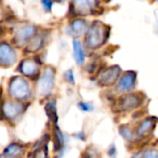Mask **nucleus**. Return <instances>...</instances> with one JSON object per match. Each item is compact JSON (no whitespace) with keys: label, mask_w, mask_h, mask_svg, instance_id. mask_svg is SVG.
Segmentation results:
<instances>
[{"label":"nucleus","mask_w":158,"mask_h":158,"mask_svg":"<svg viewBox=\"0 0 158 158\" xmlns=\"http://www.w3.org/2000/svg\"><path fill=\"white\" fill-rule=\"evenodd\" d=\"M143 103V97L140 94H123L118 98L117 108L119 112L130 113L138 109Z\"/></svg>","instance_id":"f257e3e1"},{"label":"nucleus","mask_w":158,"mask_h":158,"mask_svg":"<svg viewBox=\"0 0 158 158\" xmlns=\"http://www.w3.org/2000/svg\"><path fill=\"white\" fill-rule=\"evenodd\" d=\"M106 35H107L106 27L103 23L99 21L94 23L91 29L88 31V35H87L88 46L92 48L99 47L106 42Z\"/></svg>","instance_id":"f03ea898"},{"label":"nucleus","mask_w":158,"mask_h":158,"mask_svg":"<svg viewBox=\"0 0 158 158\" xmlns=\"http://www.w3.org/2000/svg\"><path fill=\"white\" fill-rule=\"evenodd\" d=\"M9 92L10 94L17 99H25L30 94L29 84L22 78L16 77L10 82Z\"/></svg>","instance_id":"7ed1b4c3"},{"label":"nucleus","mask_w":158,"mask_h":158,"mask_svg":"<svg viewBox=\"0 0 158 158\" xmlns=\"http://www.w3.org/2000/svg\"><path fill=\"white\" fill-rule=\"evenodd\" d=\"M157 122L158 118L156 117H147L139 122L138 126L135 128V131L140 141L148 138L152 134Z\"/></svg>","instance_id":"20e7f679"},{"label":"nucleus","mask_w":158,"mask_h":158,"mask_svg":"<svg viewBox=\"0 0 158 158\" xmlns=\"http://www.w3.org/2000/svg\"><path fill=\"white\" fill-rule=\"evenodd\" d=\"M135 85L136 73L133 71H128L124 73L118 80L116 90L119 94H128L135 88Z\"/></svg>","instance_id":"39448f33"},{"label":"nucleus","mask_w":158,"mask_h":158,"mask_svg":"<svg viewBox=\"0 0 158 158\" xmlns=\"http://www.w3.org/2000/svg\"><path fill=\"white\" fill-rule=\"evenodd\" d=\"M121 69L118 66H113L104 70L99 76V83L102 86H112L118 81Z\"/></svg>","instance_id":"423d86ee"},{"label":"nucleus","mask_w":158,"mask_h":158,"mask_svg":"<svg viewBox=\"0 0 158 158\" xmlns=\"http://www.w3.org/2000/svg\"><path fill=\"white\" fill-rule=\"evenodd\" d=\"M39 91L42 94H49L54 86V74L52 69H46L43 77L39 81Z\"/></svg>","instance_id":"0eeeda50"},{"label":"nucleus","mask_w":158,"mask_h":158,"mask_svg":"<svg viewBox=\"0 0 158 158\" xmlns=\"http://www.w3.org/2000/svg\"><path fill=\"white\" fill-rule=\"evenodd\" d=\"M17 56L14 50L6 44H0V65L10 66L16 61Z\"/></svg>","instance_id":"6e6552de"},{"label":"nucleus","mask_w":158,"mask_h":158,"mask_svg":"<svg viewBox=\"0 0 158 158\" xmlns=\"http://www.w3.org/2000/svg\"><path fill=\"white\" fill-rule=\"evenodd\" d=\"M73 4L77 13L88 15L94 11L96 6V0H73Z\"/></svg>","instance_id":"1a4fd4ad"},{"label":"nucleus","mask_w":158,"mask_h":158,"mask_svg":"<svg viewBox=\"0 0 158 158\" xmlns=\"http://www.w3.org/2000/svg\"><path fill=\"white\" fill-rule=\"evenodd\" d=\"M23 109V106L20 103L18 102H12L7 101L2 106V111L4 116L6 118H13L16 116H18L19 113H21Z\"/></svg>","instance_id":"9d476101"},{"label":"nucleus","mask_w":158,"mask_h":158,"mask_svg":"<svg viewBox=\"0 0 158 158\" xmlns=\"http://www.w3.org/2000/svg\"><path fill=\"white\" fill-rule=\"evenodd\" d=\"M118 133L119 135L129 143L134 144L136 143L140 142V139L138 138L135 129H132L128 124H123L118 128Z\"/></svg>","instance_id":"9b49d317"},{"label":"nucleus","mask_w":158,"mask_h":158,"mask_svg":"<svg viewBox=\"0 0 158 158\" xmlns=\"http://www.w3.org/2000/svg\"><path fill=\"white\" fill-rule=\"evenodd\" d=\"M22 155L23 148L17 143H11L4 151V156L6 158H19Z\"/></svg>","instance_id":"f8f14e48"},{"label":"nucleus","mask_w":158,"mask_h":158,"mask_svg":"<svg viewBox=\"0 0 158 158\" xmlns=\"http://www.w3.org/2000/svg\"><path fill=\"white\" fill-rule=\"evenodd\" d=\"M87 29V24L84 20H81V19H77L75 20L71 26L69 27V33L74 35V36H79V35H81L85 32Z\"/></svg>","instance_id":"ddd939ff"},{"label":"nucleus","mask_w":158,"mask_h":158,"mask_svg":"<svg viewBox=\"0 0 158 158\" xmlns=\"http://www.w3.org/2000/svg\"><path fill=\"white\" fill-rule=\"evenodd\" d=\"M21 72L25 76L32 77L35 75V73L38 70V66L36 63H34L31 60H25L21 63V68H20Z\"/></svg>","instance_id":"4468645a"},{"label":"nucleus","mask_w":158,"mask_h":158,"mask_svg":"<svg viewBox=\"0 0 158 158\" xmlns=\"http://www.w3.org/2000/svg\"><path fill=\"white\" fill-rule=\"evenodd\" d=\"M35 32V28L33 26H25L19 30L17 32L16 38L19 42H25L29 38H31Z\"/></svg>","instance_id":"2eb2a0df"},{"label":"nucleus","mask_w":158,"mask_h":158,"mask_svg":"<svg viewBox=\"0 0 158 158\" xmlns=\"http://www.w3.org/2000/svg\"><path fill=\"white\" fill-rule=\"evenodd\" d=\"M73 51H74V57L76 62L79 65H81L84 62V52L81 46V44L80 43V41L78 40H74L73 41Z\"/></svg>","instance_id":"dca6fc26"},{"label":"nucleus","mask_w":158,"mask_h":158,"mask_svg":"<svg viewBox=\"0 0 158 158\" xmlns=\"http://www.w3.org/2000/svg\"><path fill=\"white\" fill-rule=\"evenodd\" d=\"M45 113L47 117L54 122L56 123L58 119L57 112H56V103L55 102H48L45 106Z\"/></svg>","instance_id":"f3484780"},{"label":"nucleus","mask_w":158,"mask_h":158,"mask_svg":"<svg viewBox=\"0 0 158 158\" xmlns=\"http://www.w3.org/2000/svg\"><path fill=\"white\" fill-rule=\"evenodd\" d=\"M54 143H55V149L59 150L61 148V146L64 144V136L60 131V129L56 126L55 128V140H54Z\"/></svg>","instance_id":"a211bd4d"},{"label":"nucleus","mask_w":158,"mask_h":158,"mask_svg":"<svg viewBox=\"0 0 158 158\" xmlns=\"http://www.w3.org/2000/svg\"><path fill=\"white\" fill-rule=\"evenodd\" d=\"M42 44H43L42 38L36 37V38L33 39L32 42L30 44L28 49H29V51H31V52H34V51H36V50H39V49L42 47Z\"/></svg>","instance_id":"6ab92c4d"},{"label":"nucleus","mask_w":158,"mask_h":158,"mask_svg":"<svg viewBox=\"0 0 158 158\" xmlns=\"http://www.w3.org/2000/svg\"><path fill=\"white\" fill-rule=\"evenodd\" d=\"M143 158H158V150L156 148H149L143 152Z\"/></svg>","instance_id":"aec40b11"},{"label":"nucleus","mask_w":158,"mask_h":158,"mask_svg":"<svg viewBox=\"0 0 158 158\" xmlns=\"http://www.w3.org/2000/svg\"><path fill=\"white\" fill-rule=\"evenodd\" d=\"M78 106H79V108L84 112H92L94 110V106L89 102H80Z\"/></svg>","instance_id":"412c9836"},{"label":"nucleus","mask_w":158,"mask_h":158,"mask_svg":"<svg viewBox=\"0 0 158 158\" xmlns=\"http://www.w3.org/2000/svg\"><path fill=\"white\" fill-rule=\"evenodd\" d=\"M107 155L110 158H117L118 156V150H117V147L115 144H111L109 147H108V150H107Z\"/></svg>","instance_id":"4be33fe9"},{"label":"nucleus","mask_w":158,"mask_h":158,"mask_svg":"<svg viewBox=\"0 0 158 158\" xmlns=\"http://www.w3.org/2000/svg\"><path fill=\"white\" fill-rule=\"evenodd\" d=\"M65 79H66L69 82H70V83L74 84V82H75V79H74V75H73L72 70H68V71L65 73Z\"/></svg>","instance_id":"5701e85b"},{"label":"nucleus","mask_w":158,"mask_h":158,"mask_svg":"<svg viewBox=\"0 0 158 158\" xmlns=\"http://www.w3.org/2000/svg\"><path fill=\"white\" fill-rule=\"evenodd\" d=\"M43 6L45 10L49 11L51 9V6L53 5V0H42Z\"/></svg>","instance_id":"b1692460"},{"label":"nucleus","mask_w":158,"mask_h":158,"mask_svg":"<svg viewBox=\"0 0 158 158\" xmlns=\"http://www.w3.org/2000/svg\"><path fill=\"white\" fill-rule=\"evenodd\" d=\"M75 136H76L77 139H79V140H81V141H85V140H86V136H85V134H84L83 131H80V132L77 133Z\"/></svg>","instance_id":"393cba45"},{"label":"nucleus","mask_w":158,"mask_h":158,"mask_svg":"<svg viewBox=\"0 0 158 158\" xmlns=\"http://www.w3.org/2000/svg\"><path fill=\"white\" fill-rule=\"evenodd\" d=\"M143 151H138L137 153H135L131 158H143Z\"/></svg>","instance_id":"a878e982"},{"label":"nucleus","mask_w":158,"mask_h":158,"mask_svg":"<svg viewBox=\"0 0 158 158\" xmlns=\"http://www.w3.org/2000/svg\"><path fill=\"white\" fill-rule=\"evenodd\" d=\"M35 158H46V156H45L44 152L39 151V152H37V155H36V157Z\"/></svg>","instance_id":"bb28decb"},{"label":"nucleus","mask_w":158,"mask_h":158,"mask_svg":"<svg viewBox=\"0 0 158 158\" xmlns=\"http://www.w3.org/2000/svg\"><path fill=\"white\" fill-rule=\"evenodd\" d=\"M56 1H58V2H59V1H60V2H63L64 0H56Z\"/></svg>","instance_id":"cd10ccee"},{"label":"nucleus","mask_w":158,"mask_h":158,"mask_svg":"<svg viewBox=\"0 0 158 158\" xmlns=\"http://www.w3.org/2000/svg\"><path fill=\"white\" fill-rule=\"evenodd\" d=\"M0 158H2V156H0Z\"/></svg>","instance_id":"c85d7f7f"},{"label":"nucleus","mask_w":158,"mask_h":158,"mask_svg":"<svg viewBox=\"0 0 158 158\" xmlns=\"http://www.w3.org/2000/svg\"><path fill=\"white\" fill-rule=\"evenodd\" d=\"M157 1H158V0H157Z\"/></svg>","instance_id":"c756f323"}]
</instances>
